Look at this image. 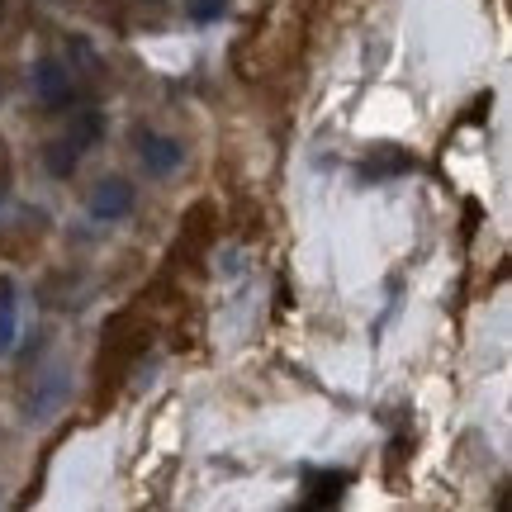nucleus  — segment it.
Instances as JSON below:
<instances>
[{
    "mask_svg": "<svg viewBox=\"0 0 512 512\" xmlns=\"http://www.w3.org/2000/svg\"><path fill=\"white\" fill-rule=\"evenodd\" d=\"M408 166H413V157H408V152H399V147H389L380 162H375V157L366 162V176H394V171H408Z\"/></svg>",
    "mask_w": 512,
    "mask_h": 512,
    "instance_id": "9",
    "label": "nucleus"
},
{
    "mask_svg": "<svg viewBox=\"0 0 512 512\" xmlns=\"http://www.w3.org/2000/svg\"><path fill=\"white\" fill-rule=\"evenodd\" d=\"M0 15H5V0H0Z\"/></svg>",
    "mask_w": 512,
    "mask_h": 512,
    "instance_id": "14",
    "label": "nucleus"
},
{
    "mask_svg": "<svg viewBox=\"0 0 512 512\" xmlns=\"http://www.w3.org/2000/svg\"><path fill=\"white\" fill-rule=\"evenodd\" d=\"M209 219H214V209H209V204H195V209H190L185 233H190V242H195V247H204V242H209V233H214V228H209Z\"/></svg>",
    "mask_w": 512,
    "mask_h": 512,
    "instance_id": "10",
    "label": "nucleus"
},
{
    "mask_svg": "<svg viewBox=\"0 0 512 512\" xmlns=\"http://www.w3.org/2000/svg\"><path fill=\"white\" fill-rule=\"evenodd\" d=\"M62 394H67V375L62 370H48L43 375V384L34 389V399H29V408H24V418L29 422H43L57 413V403H62Z\"/></svg>",
    "mask_w": 512,
    "mask_h": 512,
    "instance_id": "4",
    "label": "nucleus"
},
{
    "mask_svg": "<svg viewBox=\"0 0 512 512\" xmlns=\"http://www.w3.org/2000/svg\"><path fill=\"white\" fill-rule=\"evenodd\" d=\"M133 185L124 181V176H105V181L91 190V219L100 223H114V219H124L128 209H133Z\"/></svg>",
    "mask_w": 512,
    "mask_h": 512,
    "instance_id": "3",
    "label": "nucleus"
},
{
    "mask_svg": "<svg viewBox=\"0 0 512 512\" xmlns=\"http://www.w3.org/2000/svg\"><path fill=\"white\" fill-rule=\"evenodd\" d=\"M0 503H5V498H0Z\"/></svg>",
    "mask_w": 512,
    "mask_h": 512,
    "instance_id": "15",
    "label": "nucleus"
},
{
    "mask_svg": "<svg viewBox=\"0 0 512 512\" xmlns=\"http://www.w3.org/2000/svg\"><path fill=\"white\" fill-rule=\"evenodd\" d=\"M138 162H143L147 176H171L176 166L185 162V147L176 138H166V133H152V128H138Z\"/></svg>",
    "mask_w": 512,
    "mask_h": 512,
    "instance_id": "1",
    "label": "nucleus"
},
{
    "mask_svg": "<svg viewBox=\"0 0 512 512\" xmlns=\"http://www.w3.org/2000/svg\"><path fill=\"white\" fill-rule=\"evenodd\" d=\"M67 138H72L76 147H95L100 138H105V119H100V110H81L72 119V128H67Z\"/></svg>",
    "mask_w": 512,
    "mask_h": 512,
    "instance_id": "8",
    "label": "nucleus"
},
{
    "mask_svg": "<svg viewBox=\"0 0 512 512\" xmlns=\"http://www.w3.org/2000/svg\"><path fill=\"white\" fill-rule=\"evenodd\" d=\"M34 95L48 105V110H62L67 100H72V72L57 62V57H43V62H34Z\"/></svg>",
    "mask_w": 512,
    "mask_h": 512,
    "instance_id": "2",
    "label": "nucleus"
},
{
    "mask_svg": "<svg viewBox=\"0 0 512 512\" xmlns=\"http://www.w3.org/2000/svg\"><path fill=\"white\" fill-rule=\"evenodd\" d=\"M223 15H228V0H190V19L195 24H214Z\"/></svg>",
    "mask_w": 512,
    "mask_h": 512,
    "instance_id": "11",
    "label": "nucleus"
},
{
    "mask_svg": "<svg viewBox=\"0 0 512 512\" xmlns=\"http://www.w3.org/2000/svg\"><path fill=\"white\" fill-rule=\"evenodd\" d=\"M347 484L351 479L337 475V470H309V494H304V508H328V503H337Z\"/></svg>",
    "mask_w": 512,
    "mask_h": 512,
    "instance_id": "5",
    "label": "nucleus"
},
{
    "mask_svg": "<svg viewBox=\"0 0 512 512\" xmlns=\"http://www.w3.org/2000/svg\"><path fill=\"white\" fill-rule=\"evenodd\" d=\"M475 228H479V204L470 200V204H465V238H470Z\"/></svg>",
    "mask_w": 512,
    "mask_h": 512,
    "instance_id": "12",
    "label": "nucleus"
},
{
    "mask_svg": "<svg viewBox=\"0 0 512 512\" xmlns=\"http://www.w3.org/2000/svg\"><path fill=\"white\" fill-rule=\"evenodd\" d=\"M0 204H5V176H0Z\"/></svg>",
    "mask_w": 512,
    "mask_h": 512,
    "instance_id": "13",
    "label": "nucleus"
},
{
    "mask_svg": "<svg viewBox=\"0 0 512 512\" xmlns=\"http://www.w3.org/2000/svg\"><path fill=\"white\" fill-rule=\"evenodd\" d=\"M43 166L53 171L57 181H67L76 166H81V147H76L72 138H53V143L43 147Z\"/></svg>",
    "mask_w": 512,
    "mask_h": 512,
    "instance_id": "7",
    "label": "nucleus"
},
{
    "mask_svg": "<svg viewBox=\"0 0 512 512\" xmlns=\"http://www.w3.org/2000/svg\"><path fill=\"white\" fill-rule=\"evenodd\" d=\"M19 347V309H15V285L10 275H0V356Z\"/></svg>",
    "mask_w": 512,
    "mask_h": 512,
    "instance_id": "6",
    "label": "nucleus"
}]
</instances>
